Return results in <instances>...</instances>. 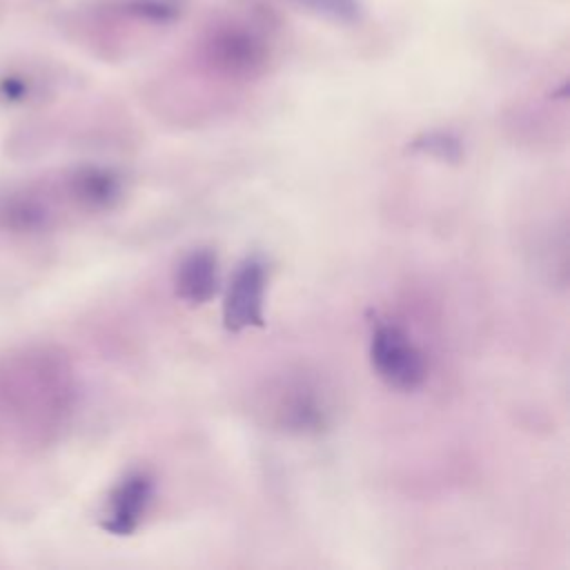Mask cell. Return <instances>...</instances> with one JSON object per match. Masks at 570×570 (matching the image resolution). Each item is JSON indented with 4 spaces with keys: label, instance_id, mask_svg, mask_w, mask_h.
I'll list each match as a JSON object with an SVG mask.
<instances>
[{
    "label": "cell",
    "instance_id": "7a4b0ae2",
    "mask_svg": "<svg viewBox=\"0 0 570 570\" xmlns=\"http://www.w3.org/2000/svg\"><path fill=\"white\" fill-rule=\"evenodd\" d=\"M370 361L381 381L403 392L416 390L428 376L423 352L414 345L407 332L394 323H379L374 327Z\"/></svg>",
    "mask_w": 570,
    "mask_h": 570
},
{
    "label": "cell",
    "instance_id": "277c9868",
    "mask_svg": "<svg viewBox=\"0 0 570 570\" xmlns=\"http://www.w3.org/2000/svg\"><path fill=\"white\" fill-rule=\"evenodd\" d=\"M265 283L267 272L261 258H245L236 267L223 303V325L227 332L265 325Z\"/></svg>",
    "mask_w": 570,
    "mask_h": 570
},
{
    "label": "cell",
    "instance_id": "9c48e42d",
    "mask_svg": "<svg viewBox=\"0 0 570 570\" xmlns=\"http://www.w3.org/2000/svg\"><path fill=\"white\" fill-rule=\"evenodd\" d=\"M276 416L278 423L285 430H296V432H307V430H318L325 421V410L323 403L316 396V390L309 385L294 383L292 387L285 385L276 401Z\"/></svg>",
    "mask_w": 570,
    "mask_h": 570
},
{
    "label": "cell",
    "instance_id": "30bf717a",
    "mask_svg": "<svg viewBox=\"0 0 570 570\" xmlns=\"http://www.w3.org/2000/svg\"><path fill=\"white\" fill-rule=\"evenodd\" d=\"M301 9L336 24H354L363 18L361 0H292Z\"/></svg>",
    "mask_w": 570,
    "mask_h": 570
},
{
    "label": "cell",
    "instance_id": "4fadbf2b",
    "mask_svg": "<svg viewBox=\"0 0 570 570\" xmlns=\"http://www.w3.org/2000/svg\"><path fill=\"white\" fill-rule=\"evenodd\" d=\"M27 82L22 80V78H13V76H9V78H4L2 82H0V94H2V98L4 100H11V102H16V100H22L24 96H27Z\"/></svg>",
    "mask_w": 570,
    "mask_h": 570
},
{
    "label": "cell",
    "instance_id": "5b68a950",
    "mask_svg": "<svg viewBox=\"0 0 570 570\" xmlns=\"http://www.w3.org/2000/svg\"><path fill=\"white\" fill-rule=\"evenodd\" d=\"M154 497V481L147 472L125 474L109 492L100 528L114 537H129L138 530Z\"/></svg>",
    "mask_w": 570,
    "mask_h": 570
},
{
    "label": "cell",
    "instance_id": "8992f818",
    "mask_svg": "<svg viewBox=\"0 0 570 570\" xmlns=\"http://www.w3.org/2000/svg\"><path fill=\"white\" fill-rule=\"evenodd\" d=\"M60 198L65 196L67 203L82 212H105L111 209L122 196V180L120 176L100 165H80L69 169L56 183Z\"/></svg>",
    "mask_w": 570,
    "mask_h": 570
},
{
    "label": "cell",
    "instance_id": "52a82bcc",
    "mask_svg": "<svg viewBox=\"0 0 570 570\" xmlns=\"http://www.w3.org/2000/svg\"><path fill=\"white\" fill-rule=\"evenodd\" d=\"M176 296L189 305H205L218 292V261L209 249H194L176 265Z\"/></svg>",
    "mask_w": 570,
    "mask_h": 570
},
{
    "label": "cell",
    "instance_id": "ba28073f",
    "mask_svg": "<svg viewBox=\"0 0 570 570\" xmlns=\"http://www.w3.org/2000/svg\"><path fill=\"white\" fill-rule=\"evenodd\" d=\"M209 56L214 65L225 73L249 76L263 65L265 51H263V45L252 33L227 29L212 40Z\"/></svg>",
    "mask_w": 570,
    "mask_h": 570
},
{
    "label": "cell",
    "instance_id": "7c38bea8",
    "mask_svg": "<svg viewBox=\"0 0 570 570\" xmlns=\"http://www.w3.org/2000/svg\"><path fill=\"white\" fill-rule=\"evenodd\" d=\"M127 9L154 22H169L178 16V7L169 0H134L127 4Z\"/></svg>",
    "mask_w": 570,
    "mask_h": 570
},
{
    "label": "cell",
    "instance_id": "8fae6325",
    "mask_svg": "<svg viewBox=\"0 0 570 570\" xmlns=\"http://www.w3.org/2000/svg\"><path fill=\"white\" fill-rule=\"evenodd\" d=\"M412 149L430 154V156L441 158V160H456L461 156L459 140L450 134H443V131H432V134H425V136L416 138L412 142Z\"/></svg>",
    "mask_w": 570,
    "mask_h": 570
},
{
    "label": "cell",
    "instance_id": "6da1fadb",
    "mask_svg": "<svg viewBox=\"0 0 570 570\" xmlns=\"http://www.w3.org/2000/svg\"><path fill=\"white\" fill-rule=\"evenodd\" d=\"M76 399L73 372L51 347L0 356V419L27 443H47L65 428Z\"/></svg>",
    "mask_w": 570,
    "mask_h": 570
},
{
    "label": "cell",
    "instance_id": "3957f363",
    "mask_svg": "<svg viewBox=\"0 0 570 570\" xmlns=\"http://www.w3.org/2000/svg\"><path fill=\"white\" fill-rule=\"evenodd\" d=\"M56 187L51 183H27L0 189V234L33 236L56 223Z\"/></svg>",
    "mask_w": 570,
    "mask_h": 570
}]
</instances>
